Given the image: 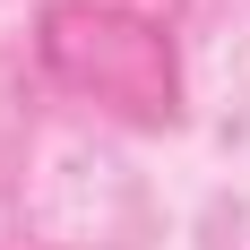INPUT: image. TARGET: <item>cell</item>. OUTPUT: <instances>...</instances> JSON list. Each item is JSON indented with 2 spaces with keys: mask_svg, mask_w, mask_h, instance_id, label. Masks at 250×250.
Returning <instances> with one entry per match:
<instances>
[{
  "mask_svg": "<svg viewBox=\"0 0 250 250\" xmlns=\"http://www.w3.org/2000/svg\"><path fill=\"white\" fill-rule=\"evenodd\" d=\"M35 52L43 69L69 86V95H95L129 121H173L181 112V69H173V35L138 9H112V0H52L43 26H35Z\"/></svg>",
  "mask_w": 250,
  "mask_h": 250,
  "instance_id": "cell-1",
  "label": "cell"
}]
</instances>
